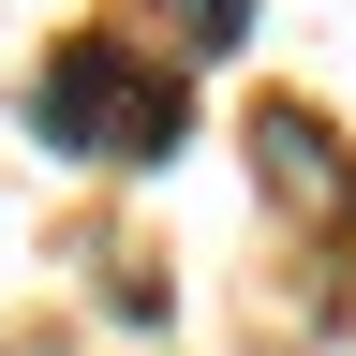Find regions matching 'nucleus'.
Wrapping results in <instances>:
<instances>
[{"label": "nucleus", "mask_w": 356, "mask_h": 356, "mask_svg": "<svg viewBox=\"0 0 356 356\" xmlns=\"http://www.w3.org/2000/svg\"><path fill=\"white\" fill-rule=\"evenodd\" d=\"M30 134L74 163H163L178 149V89L134 60V44H60V60L30 74Z\"/></svg>", "instance_id": "f257e3e1"}, {"label": "nucleus", "mask_w": 356, "mask_h": 356, "mask_svg": "<svg viewBox=\"0 0 356 356\" xmlns=\"http://www.w3.org/2000/svg\"><path fill=\"white\" fill-rule=\"evenodd\" d=\"M252 149H267V178H282V193H312V208H341V163H327V134H312L297 104H267V119H252Z\"/></svg>", "instance_id": "f03ea898"}, {"label": "nucleus", "mask_w": 356, "mask_h": 356, "mask_svg": "<svg viewBox=\"0 0 356 356\" xmlns=\"http://www.w3.org/2000/svg\"><path fill=\"white\" fill-rule=\"evenodd\" d=\"M163 15H178V44H238V30H252V0H163Z\"/></svg>", "instance_id": "7ed1b4c3"}]
</instances>
